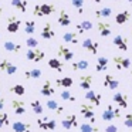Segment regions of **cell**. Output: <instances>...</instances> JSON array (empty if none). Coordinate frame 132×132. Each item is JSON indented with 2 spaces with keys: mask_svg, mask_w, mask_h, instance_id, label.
Segmentation results:
<instances>
[{
  "mask_svg": "<svg viewBox=\"0 0 132 132\" xmlns=\"http://www.w3.org/2000/svg\"><path fill=\"white\" fill-rule=\"evenodd\" d=\"M101 118L102 121H106V122H111V121L119 119L121 118V108L118 105H112V104H108L106 108L102 111L101 114Z\"/></svg>",
  "mask_w": 132,
  "mask_h": 132,
  "instance_id": "1",
  "label": "cell"
},
{
  "mask_svg": "<svg viewBox=\"0 0 132 132\" xmlns=\"http://www.w3.org/2000/svg\"><path fill=\"white\" fill-rule=\"evenodd\" d=\"M55 12V6L51 3H40L36 4L33 9V14L36 17H44V16H50Z\"/></svg>",
  "mask_w": 132,
  "mask_h": 132,
  "instance_id": "2",
  "label": "cell"
},
{
  "mask_svg": "<svg viewBox=\"0 0 132 132\" xmlns=\"http://www.w3.org/2000/svg\"><path fill=\"white\" fill-rule=\"evenodd\" d=\"M26 58L29 61H33V63H40L46 58V53L41 48H29L26 51Z\"/></svg>",
  "mask_w": 132,
  "mask_h": 132,
  "instance_id": "3",
  "label": "cell"
},
{
  "mask_svg": "<svg viewBox=\"0 0 132 132\" xmlns=\"http://www.w3.org/2000/svg\"><path fill=\"white\" fill-rule=\"evenodd\" d=\"M80 111L81 115H82L85 119L89 121V123L94 125L95 123V112H94V106L91 104H81L80 105Z\"/></svg>",
  "mask_w": 132,
  "mask_h": 132,
  "instance_id": "4",
  "label": "cell"
},
{
  "mask_svg": "<svg viewBox=\"0 0 132 132\" xmlns=\"http://www.w3.org/2000/svg\"><path fill=\"white\" fill-rule=\"evenodd\" d=\"M37 126L41 131H55V128H57V121L51 119V118H38Z\"/></svg>",
  "mask_w": 132,
  "mask_h": 132,
  "instance_id": "5",
  "label": "cell"
},
{
  "mask_svg": "<svg viewBox=\"0 0 132 132\" xmlns=\"http://www.w3.org/2000/svg\"><path fill=\"white\" fill-rule=\"evenodd\" d=\"M114 61V65L118 71H122V70H128L131 68V58L128 57H121V55H114L112 58Z\"/></svg>",
  "mask_w": 132,
  "mask_h": 132,
  "instance_id": "6",
  "label": "cell"
},
{
  "mask_svg": "<svg viewBox=\"0 0 132 132\" xmlns=\"http://www.w3.org/2000/svg\"><path fill=\"white\" fill-rule=\"evenodd\" d=\"M21 23H23V21L19 17H16L14 14L9 16V17H7V27H6L7 31L9 33H17L21 27Z\"/></svg>",
  "mask_w": 132,
  "mask_h": 132,
  "instance_id": "7",
  "label": "cell"
},
{
  "mask_svg": "<svg viewBox=\"0 0 132 132\" xmlns=\"http://www.w3.org/2000/svg\"><path fill=\"white\" fill-rule=\"evenodd\" d=\"M85 100L89 101V104H91L92 106H100L101 105V101H102V95L100 94V92H95L92 91V89H88V91H85Z\"/></svg>",
  "mask_w": 132,
  "mask_h": 132,
  "instance_id": "8",
  "label": "cell"
},
{
  "mask_svg": "<svg viewBox=\"0 0 132 132\" xmlns=\"http://www.w3.org/2000/svg\"><path fill=\"white\" fill-rule=\"evenodd\" d=\"M61 126H63L65 131H70L72 128H77L78 126V121H77V115L75 114H70L61 121Z\"/></svg>",
  "mask_w": 132,
  "mask_h": 132,
  "instance_id": "9",
  "label": "cell"
},
{
  "mask_svg": "<svg viewBox=\"0 0 132 132\" xmlns=\"http://www.w3.org/2000/svg\"><path fill=\"white\" fill-rule=\"evenodd\" d=\"M81 46H82V48H84V50H87L88 53H91L92 55H97V54H98V48H100V44H98L97 41H94L92 38H85V40H82Z\"/></svg>",
  "mask_w": 132,
  "mask_h": 132,
  "instance_id": "10",
  "label": "cell"
},
{
  "mask_svg": "<svg viewBox=\"0 0 132 132\" xmlns=\"http://www.w3.org/2000/svg\"><path fill=\"white\" fill-rule=\"evenodd\" d=\"M112 44L121 51H128V38L122 34H117L112 38Z\"/></svg>",
  "mask_w": 132,
  "mask_h": 132,
  "instance_id": "11",
  "label": "cell"
},
{
  "mask_svg": "<svg viewBox=\"0 0 132 132\" xmlns=\"http://www.w3.org/2000/svg\"><path fill=\"white\" fill-rule=\"evenodd\" d=\"M0 70L3 72H6L7 75H13V74L17 72V67H16L10 60H7V58H3V60L0 61Z\"/></svg>",
  "mask_w": 132,
  "mask_h": 132,
  "instance_id": "12",
  "label": "cell"
},
{
  "mask_svg": "<svg viewBox=\"0 0 132 132\" xmlns=\"http://www.w3.org/2000/svg\"><path fill=\"white\" fill-rule=\"evenodd\" d=\"M57 54H58V57H61L64 61H72V58H74V53H72L67 46H63V44H60V46L57 47Z\"/></svg>",
  "mask_w": 132,
  "mask_h": 132,
  "instance_id": "13",
  "label": "cell"
},
{
  "mask_svg": "<svg viewBox=\"0 0 132 132\" xmlns=\"http://www.w3.org/2000/svg\"><path fill=\"white\" fill-rule=\"evenodd\" d=\"M97 30H98V34L101 36V37H109L112 33V27L109 23H106V21H98L97 23Z\"/></svg>",
  "mask_w": 132,
  "mask_h": 132,
  "instance_id": "14",
  "label": "cell"
},
{
  "mask_svg": "<svg viewBox=\"0 0 132 132\" xmlns=\"http://www.w3.org/2000/svg\"><path fill=\"white\" fill-rule=\"evenodd\" d=\"M40 36H41V38H44V40H51V38L55 37V31H54V29H53V24L50 23V21L44 23L43 29H41Z\"/></svg>",
  "mask_w": 132,
  "mask_h": 132,
  "instance_id": "15",
  "label": "cell"
},
{
  "mask_svg": "<svg viewBox=\"0 0 132 132\" xmlns=\"http://www.w3.org/2000/svg\"><path fill=\"white\" fill-rule=\"evenodd\" d=\"M92 82H94V77H92V74H84V75H81V77H80V81H78V84H80V88L84 89V91H88V89H91Z\"/></svg>",
  "mask_w": 132,
  "mask_h": 132,
  "instance_id": "16",
  "label": "cell"
},
{
  "mask_svg": "<svg viewBox=\"0 0 132 132\" xmlns=\"http://www.w3.org/2000/svg\"><path fill=\"white\" fill-rule=\"evenodd\" d=\"M131 19H132V13L129 12V10H122V12H119L115 16V23H117L118 26H123V24H126Z\"/></svg>",
  "mask_w": 132,
  "mask_h": 132,
  "instance_id": "17",
  "label": "cell"
},
{
  "mask_svg": "<svg viewBox=\"0 0 132 132\" xmlns=\"http://www.w3.org/2000/svg\"><path fill=\"white\" fill-rule=\"evenodd\" d=\"M104 87L109 89H117L119 87V80L117 77H114L112 74H105V77H104Z\"/></svg>",
  "mask_w": 132,
  "mask_h": 132,
  "instance_id": "18",
  "label": "cell"
},
{
  "mask_svg": "<svg viewBox=\"0 0 132 132\" xmlns=\"http://www.w3.org/2000/svg\"><path fill=\"white\" fill-rule=\"evenodd\" d=\"M12 108H13V112H14L16 115H24L26 114V104H24V101L19 100V98H16V100L12 101Z\"/></svg>",
  "mask_w": 132,
  "mask_h": 132,
  "instance_id": "19",
  "label": "cell"
},
{
  "mask_svg": "<svg viewBox=\"0 0 132 132\" xmlns=\"http://www.w3.org/2000/svg\"><path fill=\"white\" fill-rule=\"evenodd\" d=\"M112 101L119 106L121 109L122 108H128V97L122 92H115L114 97H112Z\"/></svg>",
  "mask_w": 132,
  "mask_h": 132,
  "instance_id": "20",
  "label": "cell"
},
{
  "mask_svg": "<svg viewBox=\"0 0 132 132\" xmlns=\"http://www.w3.org/2000/svg\"><path fill=\"white\" fill-rule=\"evenodd\" d=\"M40 94L43 95V97H51V95L55 94V88L53 87L51 81H48V80L44 81V84L40 88Z\"/></svg>",
  "mask_w": 132,
  "mask_h": 132,
  "instance_id": "21",
  "label": "cell"
},
{
  "mask_svg": "<svg viewBox=\"0 0 132 132\" xmlns=\"http://www.w3.org/2000/svg\"><path fill=\"white\" fill-rule=\"evenodd\" d=\"M12 126H13V131L14 132H31V125H30L29 122L14 121Z\"/></svg>",
  "mask_w": 132,
  "mask_h": 132,
  "instance_id": "22",
  "label": "cell"
},
{
  "mask_svg": "<svg viewBox=\"0 0 132 132\" xmlns=\"http://www.w3.org/2000/svg\"><path fill=\"white\" fill-rule=\"evenodd\" d=\"M57 21H58V24H60L61 27H68L70 24H71V17H70V14L63 9V10H60V13H58Z\"/></svg>",
  "mask_w": 132,
  "mask_h": 132,
  "instance_id": "23",
  "label": "cell"
},
{
  "mask_svg": "<svg viewBox=\"0 0 132 132\" xmlns=\"http://www.w3.org/2000/svg\"><path fill=\"white\" fill-rule=\"evenodd\" d=\"M46 106L50 109V111H54L57 115H60V114H63V112H64V106L60 105L55 100H47Z\"/></svg>",
  "mask_w": 132,
  "mask_h": 132,
  "instance_id": "24",
  "label": "cell"
},
{
  "mask_svg": "<svg viewBox=\"0 0 132 132\" xmlns=\"http://www.w3.org/2000/svg\"><path fill=\"white\" fill-rule=\"evenodd\" d=\"M75 29H77L78 34H84V33L92 30V23L89 20H82V21H80V23L75 24Z\"/></svg>",
  "mask_w": 132,
  "mask_h": 132,
  "instance_id": "25",
  "label": "cell"
},
{
  "mask_svg": "<svg viewBox=\"0 0 132 132\" xmlns=\"http://www.w3.org/2000/svg\"><path fill=\"white\" fill-rule=\"evenodd\" d=\"M108 64H109V60H108L106 57H104V55L98 57L97 64H95V71H97V72L106 71V68H108Z\"/></svg>",
  "mask_w": 132,
  "mask_h": 132,
  "instance_id": "26",
  "label": "cell"
},
{
  "mask_svg": "<svg viewBox=\"0 0 132 132\" xmlns=\"http://www.w3.org/2000/svg\"><path fill=\"white\" fill-rule=\"evenodd\" d=\"M4 50L9 53H14V54H17V53L21 51V44L19 43H13V41H4L3 44Z\"/></svg>",
  "mask_w": 132,
  "mask_h": 132,
  "instance_id": "27",
  "label": "cell"
},
{
  "mask_svg": "<svg viewBox=\"0 0 132 132\" xmlns=\"http://www.w3.org/2000/svg\"><path fill=\"white\" fill-rule=\"evenodd\" d=\"M41 70L40 68H30L24 71V78L26 80H37V78L41 77Z\"/></svg>",
  "mask_w": 132,
  "mask_h": 132,
  "instance_id": "28",
  "label": "cell"
},
{
  "mask_svg": "<svg viewBox=\"0 0 132 132\" xmlns=\"http://www.w3.org/2000/svg\"><path fill=\"white\" fill-rule=\"evenodd\" d=\"M63 41L70 44H78V33L75 31H67L63 34Z\"/></svg>",
  "mask_w": 132,
  "mask_h": 132,
  "instance_id": "29",
  "label": "cell"
},
{
  "mask_svg": "<svg viewBox=\"0 0 132 132\" xmlns=\"http://www.w3.org/2000/svg\"><path fill=\"white\" fill-rule=\"evenodd\" d=\"M95 17L97 19H106V17H111L112 16V9L111 7H101V9L95 10Z\"/></svg>",
  "mask_w": 132,
  "mask_h": 132,
  "instance_id": "30",
  "label": "cell"
},
{
  "mask_svg": "<svg viewBox=\"0 0 132 132\" xmlns=\"http://www.w3.org/2000/svg\"><path fill=\"white\" fill-rule=\"evenodd\" d=\"M55 84L58 87H63V88H71L72 84H74V80L71 77H63V78H57L55 80Z\"/></svg>",
  "mask_w": 132,
  "mask_h": 132,
  "instance_id": "31",
  "label": "cell"
},
{
  "mask_svg": "<svg viewBox=\"0 0 132 132\" xmlns=\"http://www.w3.org/2000/svg\"><path fill=\"white\" fill-rule=\"evenodd\" d=\"M10 4H12L14 9H17L19 12H21V13L27 12V0H12Z\"/></svg>",
  "mask_w": 132,
  "mask_h": 132,
  "instance_id": "32",
  "label": "cell"
},
{
  "mask_svg": "<svg viewBox=\"0 0 132 132\" xmlns=\"http://www.w3.org/2000/svg\"><path fill=\"white\" fill-rule=\"evenodd\" d=\"M88 67H89V63L87 60H80L71 64V68L74 71H84V70H88Z\"/></svg>",
  "mask_w": 132,
  "mask_h": 132,
  "instance_id": "33",
  "label": "cell"
},
{
  "mask_svg": "<svg viewBox=\"0 0 132 132\" xmlns=\"http://www.w3.org/2000/svg\"><path fill=\"white\" fill-rule=\"evenodd\" d=\"M48 67L53 68V70H55V71H58V72H63V70H64V64L61 63L58 58H50L48 60Z\"/></svg>",
  "mask_w": 132,
  "mask_h": 132,
  "instance_id": "34",
  "label": "cell"
},
{
  "mask_svg": "<svg viewBox=\"0 0 132 132\" xmlns=\"http://www.w3.org/2000/svg\"><path fill=\"white\" fill-rule=\"evenodd\" d=\"M36 29H37V24L34 20H26L24 21V33L26 34H34Z\"/></svg>",
  "mask_w": 132,
  "mask_h": 132,
  "instance_id": "35",
  "label": "cell"
},
{
  "mask_svg": "<svg viewBox=\"0 0 132 132\" xmlns=\"http://www.w3.org/2000/svg\"><path fill=\"white\" fill-rule=\"evenodd\" d=\"M9 91L13 92V94H16L17 97H23V95L26 94V88H24V85H21V84H16V85L10 87Z\"/></svg>",
  "mask_w": 132,
  "mask_h": 132,
  "instance_id": "36",
  "label": "cell"
},
{
  "mask_svg": "<svg viewBox=\"0 0 132 132\" xmlns=\"http://www.w3.org/2000/svg\"><path fill=\"white\" fill-rule=\"evenodd\" d=\"M30 106H31V109H33V112L34 114H37V115H41L44 112V108H43V105H41V102L38 100H36V101H31V104H30Z\"/></svg>",
  "mask_w": 132,
  "mask_h": 132,
  "instance_id": "37",
  "label": "cell"
},
{
  "mask_svg": "<svg viewBox=\"0 0 132 132\" xmlns=\"http://www.w3.org/2000/svg\"><path fill=\"white\" fill-rule=\"evenodd\" d=\"M10 125V117L7 112H2L0 111V129L4 128V126Z\"/></svg>",
  "mask_w": 132,
  "mask_h": 132,
  "instance_id": "38",
  "label": "cell"
},
{
  "mask_svg": "<svg viewBox=\"0 0 132 132\" xmlns=\"http://www.w3.org/2000/svg\"><path fill=\"white\" fill-rule=\"evenodd\" d=\"M80 131L81 132H98V128L89 122H84L80 125Z\"/></svg>",
  "mask_w": 132,
  "mask_h": 132,
  "instance_id": "39",
  "label": "cell"
},
{
  "mask_svg": "<svg viewBox=\"0 0 132 132\" xmlns=\"http://www.w3.org/2000/svg\"><path fill=\"white\" fill-rule=\"evenodd\" d=\"M72 4V7L77 9V13L78 14H82L84 13V0H70Z\"/></svg>",
  "mask_w": 132,
  "mask_h": 132,
  "instance_id": "40",
  "label": "cell"
},
{
  "mask_svg": "<svg viewBox=\"0 0 132 132\" xmlns=\"http://www.w3.org/2000/svg\"><path fill=\"white\" fill-rule=\"evenodd\" d=\"M26 46H27V48H37L38 47V40L36 37H33V36H30V37H27V40H26Z\"/></svg>",
  "mask_w": 132,
  "mask_h": 132,
  "instance_id": "41",
  "label": "cell"
},
{
  "mask_svg": "<svg viewBox=\"0 0 132 132\" xmlns=\"http://www.w3.org/2000/svg\"><path fill=\"white\" fill-rule=\"evenodd\" d=\"M60 97H61V100H64V101H70V102H75V97H74V95H72L70 91H67V89H64V91H61Z\"/></svg>",
  "mask_w": 132,
  "mask_h": 132,
  "instance_id": "42",
  "label": "cell"
},
{
  "mask_svg": "<svg viewBox=\"0 0 132 132\" xmlns=\"http://www.w3.org/2000/svg\"><path fill=\"white\" fill-rule=\"evenodd\" d=\"M123 126L128 129H132V112H129L123 117Z\"/></svg>",
  "mask_w": 132,
  "mask_h": 132,
  "instance_id": "43",
  "label": "cell"
},
{
  "mask_svg": "<svg viewBox=\"0 0 132 132\" xmlns=\"http://www.w3.org/2000/svg\"><path fill=\"white\" fill-rule=\"evenodd\" d=\"M105 132H118V126L114 125V123H109L105 128Z\"/></svg>",
  "mask_w": 132,
  "mask_h": 132,
  "instance_id": "44",
  "label": "cell"
},
{
  "mask_svg": "<svg viewBox=\"0 0 132 132\" xmlns=\"http://www.w3.org/2000/svg\"><path fill=\"white\" fill-rule=\"evenodd\" d=\"M4 102H6V101H4V98H3V97H0V111L4 108Z\"/></svg>",
  "mask_w": 132,
  "mask_h": 132,
  "instance_id": "45",
  "label": "cell"
},
{
  "mask_svg": "<svg viewBox=\"0 0 132 132\" xmlns=\"http://www.w3.org/2000/svg\"><path fill=\"white\" fill-rule=\"evenodd\" d=\"M3 12H4V10H3V7H0V17H2V14H3Z\"/></svg>",
  "mask_w": 132,
  "mask_h": 132,
  "instance_id": "46",
  "label": "cell"
},
{
  "mask_svg": "<svg viewBox=\"0 0 132 132\" xmlns=\"http://www.w3.org/2000/svg\"><path fill=\"white\" fill-rule=\"evenodd\" d=\"M91 2H94V3H101L102 0H91Z\"/></svg>",
  "mask_w": 132,
  "mask_h": 132,
  "instance_id": "47",
  "label": "cell"
},
{
  "mask_svg": "<svg viewBox=\"0 0 132 132\" xmlns=\"http://www.w3.org/2000/svg\"><path fill=\"white\" fill-rule=\"evenodd\" d=\"M128 3H129V4H131V6H132V0H128Z\"/></svg>",
  "mask_w": 132,
  "mask_h": 132,
  "instance_id": "48",
  "label": "cell"
},
{
  "mask_svg": "<svg viewBox=\"0 0 132 132\" xmlns=\"http://www.w3.org/2000/svg\"><path fill=\"white\" fill-rule=\"evenodd\" d=\"M129 74H131V82H132V71H131V72H129Z\"/></svg>",
  "mask_w": 132,
  "mask_h": 132,
  "instance_id": "49",
  "label": "cell"
},
{
  "mask_svg": "<svg viewBox=\"0 0 132 132\" xmlns=\"http://www.w3.org/2000/svg\"><path fill=\"white\" fill-rule=\"evenodd\" d=\"M131 34H132V26H131Z\"/></svg>",
  "mask_w": 132,
  "mask_h": 132,
  "instance_id": "50",
  "label": "cell"
},
{
  "mask_svg": "<svg viewBox=\"0 0 132 132\" xmlns=\"http://www.w3.org/2000/svg\"><path fill=\"white\" fill-rule=\"evenodd\" d=\"M112 2H118V0H112Z\"/></svg>",
  "mask_w": 132,
  "mask_h": 132,
  "instance_id": "51",
  "label": "cell"
},
{
  "mask_svg": "<svg viewBox=\"0 0 132 132\" xmlns=\"http://www.w3.org/2000/svg\"><path fill=\"white\" fill-rule=\"evenodd\" d=\"M0 36H2V34H0Z\"/></svg>",
  "mask_w": 132,
  "mask_h": 132,
  "instance_id": "52",
  "label": "cell"
}]
</instances>
